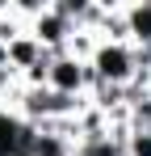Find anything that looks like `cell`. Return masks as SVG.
Returning <instances> with one entry per match:
<instances>
[{
  "instance_id": "cell-5",
  "label": "cell",
  "mask_w": 151,
  "mask_h": 156,
  "mask_svg": "<svg viewBox=\"0 0 151 156\" xmlns=\"http://www.w3.org/2000/svg\"><path fill=\"white\" fill-rule=\"evenodd\" d=\"M42 55H50V51H42V47L34 42V34H29V30H25L21 38H13V42L4 47V59H8V68H13L17 76H21L25 68H34V63H38Z\"/></svg>"
},
{
  "instance_id": "cell-7",
  "label": "cell",
  "mask_w": 151,
  "mask_h": 156,
  "mask_svg": "<svg viewBox=\"0 0 151 156\" xmlns=\"http://www.w3.org/2000/svg\"><path fill=\"white\" fill-rule=\"evenodd\" d=\"M126 156H151V131L130 127V135H126Z\"/></svg>"
},
{
  "instance_id": "cell-1",
  "label": "cell",
  "mask_w": 151,
  "mask_h": 156,
  "mask_svg": "<svg viewBox=\"0 0 151 156\" xmlns=\"http://www.w3.org/2000/svg\"><path fill=\"white\" fill-rule=\"evenodd\" d=\"M88 68H92L97 84L130 89V84L139 80V72L151 68V63H143L139 47H130V42H101L97 38V51H92V59H88Z\"/></svg>"
},
{
  "instance_id": "cell-2",
  "label": "cell",
  "mask_w": 151,
  "mask_h": 156,
  "mask_svg": "<svg viewBox=\"0 0 151 156\" xmlns=\"http://www.w3.org/2000/svg\"><path fill=\"white\" fill-rule=\"evenodd\" d=\"M92 68L84 63V59H76V55H50V76H46V89L50 93H63V97H88L92 93Z\"/></svg>"
},
{
  "instance_id": "cell-6",
  "label": "cell",
  "mask_w": 151,
  "mask_h": 156,
  "mask_svg": "<svg viewBox=\"0 0 151 156\" xmlns=\"http://www.w3.org/2000/svg\"><path fill=\"white\" fill-rule=\"evenodd\" d=\"M76 156H126V144L118 135L101 131V135H84V139L76 144Z\"/></svg>"
},
{
  "instance_id": "cell-3",
  "label": "cell",
  "mask_w": 151,
  "mask_h": 156,
  "mask_svg": "<svg viewBox=\"0 0 151 156\" xmlns=\"http://www.w3.org/2000/svg\"><path fill=\"white\" fill-rule=\"evenodd\" d=\"M25 30H29L34 42H38L42 51H50V55H63L67 47H72V38H76V26L67 21V17H59L50 4H46V13H38Z\"/></svg>"
},
{
  "instance_id": "cell-4",
  "label": "cell",
  "mask_w": 151,
  "mask_h": 156,
  "mask_svg": "<svg viewBox=\"0 0 151 156\" xmlns=\"http://www.w3.org/2000/svg\"><path fill=\"white\" fill-rule=\"evenodd\" d=\"M122 17H126V38L130 47H151V0H130L122 4Z\"/></svg>"
}]
</instances>
